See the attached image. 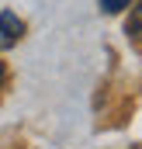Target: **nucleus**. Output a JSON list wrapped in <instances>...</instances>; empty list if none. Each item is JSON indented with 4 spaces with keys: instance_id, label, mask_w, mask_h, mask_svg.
Instances as JSON below:
<instances>
[{
    "instance_id": "nucleus-1",
    "label": "nucleus",
    "mask_w": 142,
    "mask_h": 149,
    "mask_svg": "<svg viewBox=\"0 0 142 149\" xmlns=\"http://www.w3.org/2000/svg\"><path fill=\"white\" fill-rule=\"evenodd\" d=\"M21 35H24V21L14 10H0V42L3 45H14Z\"/></svg>"
},
{
    "instance_id": "nucleus-2",
    "label": "nucleus",
    "mask_w": 142,
    "mask_h": 149,
    "mask_svg": "<svg viewBox=\"0 0 142 149\" xmlns=\"http://www.w3.org/2000/svg\"><path fill=\"white\" fill-rule=\"evenodd\" d=\"M125 31L128 35H135V38H142V0L132 7L128 3V21H125Z\"/></svg>"
},
{
    "instance_id": "nucleus-3",
    "label": "nucleus",
    "mask_w": 142,
    "mask_h": 149,
    "mask_svg": "<svg viewBox=\"0 0 142 149\" xmlns=\"http://www.w3.org/2000/svg\"><path fill=\"white\" fill-rule=\"evenodd\" d=\"M101 3V10L104 14H121V10H128V3L132 0H97Z\"/></svg>"
},
{
    "instance_id": "nucleus-4",
    "label": "nucleus",
    "mask_w": 142,
    "mask_h": 149,
    "mask_svg": "<svg viewBox=\"0 0 142 149\" xmlns=\"http://www.w3.org/2000/svg\"><path fill=\"white\" fill-rule=\"evenodd\" d=\"M3 76H7V73H3V63H0V87H3Z\"/></svg>"
}]
</instances>
